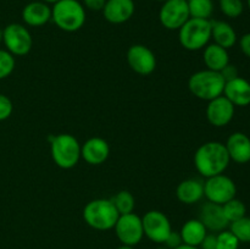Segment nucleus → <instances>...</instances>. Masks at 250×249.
Here are the masks:
<instances>
[{
  "label": "nucleus",
  "instance_id": "4",
  "mask_svg": "<svg viewBox=\"0 0 250 249\" xmlns=\"http://www.w3.org/2000/svg\"><path fill=\"white\" fill-rule=\"evenodd\" d=\"M226 81L220 72L211 70H202L194 72L188 80V89L200 100H210L224 94Z\"/></svg>",
  "mask_w": 250,
  "mask_h": 249
},
{
  "label": "nucleus",
  "instance_id": "31",
  "mask_svg": "<svg viewBox=\"0 0 250 249\" xmlns=\"http://www.w3.org/2000/svg\"><path fill=\"white\" fill-rule=\"evenodd\" d=\"M12 110H14V105H12L10 98L4 94H0V121H5L9 119L12 114Z\"/></svg>",
  "mask_w": 250,
  "mask_h": 249
},
{
  "label": "nucleus",
  "instance_id": "41",
  "mask_svg": "<svg viewBox=\"0 0 250 249\" xmlns=\"http://www.w3.org/2000/svg\"><path fill=\"white\" fill-rule=\"evenodd\" d=\"M158 249H167V248H166V247L164 246V247H160V248H158Z\"/></svg>",
  "mask_w": 250,
  "mask_h": 249
},
{
  "label": "nucleus",
  "instance_id": "27",
  "mask_svg": "<svg viewBox=\"0 0 250 249\" xmlns=\"http://www.w3.org/2000/svg\"><path fill=\"white\" fill-rule=\"evenodd\" d=\"M229 231L236 236L239 243H250V217L243 216L229 224Z\"/></svg>",
  "mask_w": 250,
  "mask_h": 249
},
{
  "label": "nucleus",
  "instance_id": "18",
  "mask_svg": "<svg viewBox=\"0 0 250 249\" xmlns=\"http://www.w3.org/2000/svg\"><path fill=\"white\" fill-rule=\"evenodd\" d=\"M222 95H225L234 106H248L250 105V82L239 76L227 81Z\"/></svg>",
  "mask_w": 250,
  "mask_h": 249
},
{
  "label": "nucleus",
  "instance_id": "6",
  "mask_svg": "<svg viewBox=\"0 0 250 249\" xmlns=\"http://www.w3.org/2000/svg\"><path fill=\"white\" fill-rule=\"evenodd\" d=\"M50 153L54 163L63 170L75 167L81 159V144L75 136L61 133L50 142Z\"/></svg>",
  "mask_w": 250,
  "mask_h": 249
},
{
  "label": "nucleus",
  "instance_id": "21",
  "mask_svg": "<svg viewBox=\"0 0 250 249\" xmlns=\"http://www.w3.org/2000/svg\"><path fill=\"white\" fill-rule=\"evenodd\" d=\"M203 61L208 70L221 72L229 63V51L217 44L209 43L203 51Z\"/></svg>",
  "mask_w": 250,
  "mask_h": 249
},
{
  "label": "nucleus",
  "instance_id": "17",
  "mask_svg": "<svg viewBox=\"0 0 250 249\" xmlns=\"http://www.w3.org/2000/svg\"><path fill=\"white\" fill-rule=\"evenodd\" d=\"M229 159L237 164L250 161V138L243 132H234L227 138L225 144Z\"/></svg>",
  "mask_w": 250,
  "mask_h": 249
},
{
  "label": "nucleus",
  "instance_id": "16",
  "mask_svg": "<svg viewBox=\"0 0 250 249\" xmlns=\"http://www.w3.org/2000/svg\"><path fill=\"white\" fill-rule=\"evenodd\" d=\"M199 220L203 222L208 231L221 232L229 226V222L225 217L222 205L208 202L200 208Z\"/></svg>",
  "mask_w": 250,
  "mask_h": 249
},
{
  "label": "nucleus",
  "instance_id": "43",
  "mask_svg": "<svg viewBox=\"0 0 250 249\" xmlns=\"http://www.w3.org/2000/svg\"><path fill=\"white\" fill-rule=\"evenodd\" d=\"M248 7H249V10H250V0H248Z\"/></svg>",
  "mask_w": 250,
  "mask_h": 249
},
{
  "label": "nucleus",
  "instance_id": "19",
  "mask_svg": "<svg viewBox=\"0 0 250 249\" xmlns=\"http://www.w3.org/2000/svg\"><path fill=\"white\" fill-rule=\"evenodd\" d=\"M22 20L29 27H42L51 20V7L44 1H31L22 10Z\"/></svg>",
  "mask_w": 250,
  "mask_h": 249
},
{
  "label": "nucleus",
  "instance_id": "33",
  "mask_svg": "<svg viewBox=\"0 0 250 249\" xmlns=\"http://www.w3.org/2000/svg\"><path fill=\"white\" fill-rule=\"evenodd\" d=\"M106 0H82V5L84 9L92 10V11H102L105 6Z\"/></svg>",
  "mask_w": 250,
  "mask_h": 249
},
{
  "label": "nucleus",
  "instance_id": "20",
  "mask_svg": "<svg viewBox=\"0 0 250 249\" xmlns=\"http://www.w3.org/2000/svg\"><path fill=\"white\" fill-rule=\"evenodd\" d=\"M176 197L181 203L187 205L200 202L204 197V182L195 178L182 181L176 188Z\"/></svg>",
  "mask_w": 250,
  "mask_h": 249
},
{
  "label": "nucleus",
  "instance_id": "37",
  "mask_svg": "<svg viewBox=\"0 0 250 249\" xmlns=\"http://www.w3.org/2000/svg\"><path fill=\"white\" fill-rule=\"evenodd\" d=\"M176 249H199V248H197V247L187 246V244H182V246H180L178 248H176Z\"/></svg>",
  "mask_w": 250,
  "mask_h": 249
},
{
  "label": "nucleus",
  "instance_id": "34",
  "mask_svg": "<svg viewBox=\"0 0 250 249\" xmlns=\"http://www.w3.org/2000/svg\"><path fill=\"white\" fill-rule=\"evenodd\" d=\"M198 248L199 249H216V234L208 233Z\"/></svg>",
  "mask_w": 250,
  "mask_h": 249
},
{
  "label": "nucleus",
  "instance_id": "42",
  "mask_svg": "<svg viewBox=\"0 0 250 249\" xmlns=\"http://www.w3.org/2000/svg\"><path fill=\"white\" fill-rule=\"evenodd\" d=\"M156 1H160V2H165L166 0H156Z\"/></svg>",
  "mask_w": 250,
  "mask_h": 249
},
{
  "label": "nucleus",
  "instance_id": "23",
  "mask_svg": "<svg viewBox=\"0 0 250 249\" xmlns=\"http://www.w3.org/2000/svg\"><path fill=\"white\" fill-rule=\"evenodd\" d=\"M180 233L183 244L198 248L208 234V229L199 219H190L183 224Z\"/></svg>",
  "mask_w": 250,
  "mask_h": 249
},
{
  "label": "nucleus",
  "instance_id": "13",
  "mask_svg": "<svg viewBox=\"0 0 250 249\" xmlns=\"http://www.w3.org/2000/svg\"><path fill=\"white\" fill-rule=\"evenodd\" d=\"M236 106L225 95L208 102L207 119L215 127H225L232 121Z\"/></svg>",
  "mask_w": 250,
  "mask_h": 249
},
{
  "label": "nucleus",
  "instance_id": "40",
  "mask_svg": "<svg viewBox=\"0 0 250 249\" xmlns=\"http://www.w3.org/2000/svg\"><path fill=\"white\" fill-rule=\"evenodd\" d=\"M2 43V29H0V44Z\"/></svg>",
  "mask_w": 250,
  "mask_h": 249
},
{
  "label": "nucleus",
  "instance_id": "10",
  "mask_svg": "<svg viewBox=\"0 0 250 249\" xmlns=\"http://www.w3.org/2000/svg\"><path fill=\"white\" fill-rule=\"evenodd\" d=\"M144 236L149 241L156 244H164L168 234L172 231V226L168 217L159 210H149L142 217Z\"/></svg>",
  "mask_w": 250,
  "mask_h": 249
},
{
  "label": "nucleus",
  "instance_id": "39",
  "mask_svg": "<svg viewBox=\"0 0 250 249\" xmlns=\"http://www.w3.org/2000/svg\"><path fill=\"white\" fill-rule=\"evenodd\" d=\"M42 1H44V2H46V4H55V2H58V1H60V0H42Z\"/></svg>",
  "mask_w": 250,
  "mask_h": 249
},
{
  "label": "nucleus",
  "instance_id": "24",
  "mask_svg": "<svg viewBox=\"0 0 250 249\" xmlns=\"http://www.w3.org/2000/svg\"><path fill=\"white\" fill-rule=\"evenodd\" d=\"M111 202L120 215L131 214L134 211L136 208V199L133 194L128 190H120L114 197L111 198Z\"/></svg>",
  "mask_w": 250,
  "mask_h": 249
},
{
  "label": "nucleus",
  "instance_id": "44",
  "mask_svg": "<svg viewBox=\"0 0 250 249\" xmlns=\"http://www.w3.org/2000/svg\"><path fill=\"white\" fill-rule=\"evenodd\" d=\"M186 1H188V0H186Z\"/></svg>",
  "mask_w": 250,
  "mask_h": 249
},
{
  "label": "nucleus",
  "instance_id": "1",
  "mask_svg": "<svg viewBox=\"0 0 250 249\" xmlns=\"http://www.w3.org/2000/svg\"><path fill=\"white\" fill-rule=\"evenodd\" d=\"M193 161L198 172L203 177L209 178L224 173L229 167L231 159L224 143L211 141L202 144L197 149Z\"/></svg>",
  "mask_w": 250,
  "mask_h": 249
},
{
  "label": "nucleus",
  "instance_id": "15",
  "mask_svg": "<svg viewBox=\"0 0 250 249\" xmlns=\"http://www.w3.org/2000/svg\"><path fill=\"white\" fill-rule=\"evenodd\" d=\"M136 10L133 0H106L102 10L105 20L112 24H121L132 19Z\"/></svg>",
  "mask_w": 250,
  "mask_h": 249
},
{
  "label": "nucleus",
  "instance_id": "14",
  "mask_svg": "<svg viewBox=\"0 0 250 249\" xmlns=\"http://www.w3.org/2000/svg\"><path fill=\"white\" fill-rule=\"evenodd\" d=\"M109 155V143L100 137H92L81 145V158L89 165L104 164Z\"/></svg>",
  "mask_w": 250,
  "mask_h": 249
},
{
  "label": "nucleus",
  "instance_id": "36",
  "mask_svg": "<svg viewBox=\"0 0 250 249\" xmlns=\"http://www.w3.org/2000/svg\"><path fill=\"white\" fill-rule=\"evenodd\" d=\"M239 48H241L242 53L247 58L250 59V32L241 37V39H239Z\"/></svg>",
  "mask_w": 250,
  "mask_h": 249
},
{
  "label": "nucleus",
  "instance_id": "8",
  "mask_svg": "<svg viewBox=\"0 0 250 249\" xmlns=\"http://www.w3.org/2000/svg\"><path fill=\"white\" fill-rule=\"evenodd\" d=\"M236 183L231 177L224 173L207 178L204 182V197L208 202L224 205L229 200L236 198Z\"/></svg>",
  "mask_w": 250,
  "mask_h": 249
},
{
  "label": "nucleus",
  "instance_id": "9",
  "mask_svg": "<svg viewBox=\"0 0 250 249\" xmlns=\"http://www.w3.org/2000/svg\"><path fill=\"white\" fill-rule=\"evenodd\" d=\"M114 229L117 239L125 246L136 247L144 237L142 217L134 212L120 215Z\"/></svg>",
  "mask_w": 250,
  "mask_h": 249
},
{
  "label": "nucleus",
  "instance_id": "12",
  "mask_svg": "<svg viewBox=\"0 0 250 249\" xmlns=\"http://www.w3.org/2000/svg\"><path fill=\"white\" fill-rule=\"evenodd\" d=\"M129 67L141 76H148L156 68L155 54L143 44H133L127 51Z\"/></svg>",
  "mask_w": 250,
  "mask_h": 249
},
{
  "label": "nucleus",
  "instance_id": "11",
  "mask_svg": "<svg viewBox=\"0 0 250 249\" xmlns=\"http://www.w3.org/2000/svg\"><path fill=\"white\" fill-rule=\"evenodd\" d=\"M190 19L186 0H166L159 11V21L170 31H178Z\"/></svg>",
  "mask_w": 250,
  "mask_h": 249
},
{
  "label": "nucleus",
  "instance_id": "38",
  "mask_svg": "<svg viewBox=\"0 0 250 249\" xmlns=\"http://www.w3.org/2000/svg\"><path fill=\"white\" fill-rule=\"evenodd\" d=\"M116 249H134V247H131V246H125V244H121V246L117 247Z\"/></svg>",
  "mask_w": 250,
  "mask_h": 249
},
{
  "label": "nucleus",
  "instance_id": "28",
  "mask_svg": "<svg viewBox=\"0 0 250 249\" xmlns=\"http://www.w3.org/2000/svg\"><path fill=\"white\" fill-rule=\"evenodd\" d=\"M219 5L222 14L229 19H237L244 11V4L242 0H220Z\"/></svg>",
  "mask_w": 250,
  "mask_h": 249
},
{
  "label": "nucleus",
  "instance_id": "5",
  "mask_svg": "<svg viewBox=\"0 0 250 249\" xmlns=\"http://www.w3.org/2000/svg\"><path fill=\"white\" fill-rule=\"evenodd\" d=\"M210 39H211V20L190 17L178 29V41L186 50L198 51L204 49L209 44Z\"/></svg>",
  "mask_w": 250,
  "mask_h": 249
},
{
  "label": "nucleus",
  "instance_id": "30",
  "mask_svg": "<svg viewBox=\"0 0 250 249\" xmlns=\"http://www.w3.org/2000/svg\"><path fill=\"white\" fill-rule=\"evenodd\" d=\"M239 241L229 229H224L216 234V249H238Z\"/></svg>",
  "mask_w": 250,
  "mask_h": 249
},
{
  "label": "nucleus",
  "instance_id": "25",
  "mask_svg": "<svg viewBox=\"0 0 250 249\" xmlns=\"http://www.w3.org/2000/svg\"><path fill=\"white\" fill-rule=\"evenodd\" d=\"M189 15L193 19L210 20L214 12V2L212 0H188Z\"/></svg>",
  "mask_w": 250,
  "mask_h": 249
},
{
  "label": "nucleus",
  "instance_id": "26",
  "mask_svg": "<svg viewBox=\"0 0 250 249\" xmlns=\"http://www.w3.org/2000/svg\"><path fill=\"white\" fill-rule=\"evenodd\" d=\"M222 210H224L225 217L229 224L247 215V207L242 200L237 199V198H233V199L225 203L222 205Z\"/></svg>",
  "mask_w": 250,
  "mask_h": 249
},
{
  "label": "nucleus",
  "instance_id": "2",
  "mask_svg": "<svg viewBox=\"0 0 250 249\" xmlns=\"http://www.w3.org/2000/svg\"><path fill=\"white\" fill-rule=\"evenodd\" d=\"M120 214L111 199H93L83 209V220L97 231H109L116 225Z\"/></svg>",
  "mask_w": 250,
  "mask_h": 249
},
{
  "label": "nucleus",
  "instance_id": "3",
  "mask_svg": "<svg viewBox=\"0 0 250 249\" xmlns=\"http://www.w3.org/2000/svg\"><path fill=\"white\" fill-rule=\"evenodd\" d=\"M51 21L65 32H76L85 23V9L78 0H60L51 7Z\"/></svg>",
  "mask_w": 250,
  "mask_h": 249
},
{
  "label": "nucleus",
  "instance_id": "32",
  "mask_svg": "<svg viewBox=\"0 0 250 249\" xmlns=\"http://www.w3.org/2000/svg\"><path fill=\"white\" fill-rule=\"evenodd\" d=\"M182 237H181V233L177 231H171V233L168 234V237L166 238V241L164 242V246L167 249H176L180 246H182Z\"/></svg>",
  "mask_w": 250,
  "mask_h": 249
},
{
  "label": "nucleus",
  "instance_id": "29",
  "mask_svg": "<svg viewBox=\"0 0 250 249\" xmlns=\"http://www.w3.org/2000/svg\"><path fill=\"white\" fill-rule=\"evenodd\" d=\"M15 56L6 49H0V80L7 78L15 70Z\"/></svg>",
  "mask_w": 250,
  "mask_h": 249
},
{
  "label": "nucleus",
  "instance_id": "7",
  "mask_svg": "<svg viewBox=\"0 0 250 249\" xmlns=\"http://www.w3.org/2000/svg\"><path fill=\"white\" fill-rule=\"evenodd\" d=\"M2 43L14 56H24L33 46L31 32L21 23H10L2 29Z\"/></svg>",
  "mask_w": 250,
  "mask_h": 249
},
{
  "label": "nucleus",
  "instance_id": "22",
  "mask_svg": "<svg viewBox=\"0 0 250 249\" xmlns=\"http://www.w3.org/2000/svg\"><path fill=\"white\" fill-rule=\"evenodd\" d=\"M211 39L214 43L225 49H231L237 43V33L226 21H211Z\"/></svg>",
  "mask_w": 250,
  "mask_h": 249
},
{
  "label": "nucleus",
  "instance_id": "35",
  "mask_svg": "<svg viewBox=\"0 0 250 249\" xmlns=\"http://www.w3.org/2000/svg\"><path fill=\"white\" fill-rule=\"evenodd\" d=\"M220 73H221L222 77H224V80L226 81V82L227 81H231L233 80V78L238 77V70H237L236 66L231 65V63H229V65H227Z\"/></svg>",
  "mask_w": 250,
  "mask_h": 249
}]
</instances>
